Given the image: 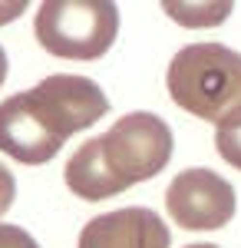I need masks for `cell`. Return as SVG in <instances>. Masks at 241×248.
I'll return each mask as SVG.
<instances>
[{"mask_svg": "<svg viewBox=\"0 0 241 248\" xmlns=\"http://www.w3.org/2000/svg\"><path fill=\"white\" fill-rule=\"evenodd\" d=\"M185 248H218V245H211V242H195V245H185Z\"/></svg>", "mask_w": 241, "mask_h": 248, "instance_id": "obj_13", "label": "cell"}, {"mask_svg": "<svg viewBox=\"0 0 241 248\" xmlns=\"http://www.w3.org/2000/svg\"><path fill=\"white\" fill-rule=\"evenodd\" d=\"M172 232L159 218V212L146 205L116 209L90 218L79 232L76 248H168Z\"/></svg>", "mask_w": 241, "mask_h": 248, "instance_id": "obj_6", "label": "cell"}, {"mask_svg": "<svg viewBox=\"0 0 241 248\" xmlns=\"http://www.w3.org/2000/svg\"><path fill=\"white\" fill-rule=\"evenodd\" d=\"M23 7H27V3H3V7H0V23H10L14 17H20Z\"/></svg>", "mask_w": 241, "mask_h": 248, "instance_id": "obj_11", "label": "cell"}, {"mask_svg": "<svg viewBox=\"0 0 241 248\" xmlns=\"http://www.w3.org/2000/svg\"><path fill=\"white\" fill-rule=\"evenodd\" d=\"M3 79H7V53H3V46H0V86H3Z\"/></svg>", "mask_w": 241, "mask_h": 248, "instance_id": "obj_12", "label": "cell"}, {"mask_svg": "<svg viewBox=\"0 0 241 248\" xmlns=\"http://www.w3.org/2000/svg\"><path fill=\"white\" fill-rule=\"evenodd\" d=\"M14 195H17V179H14V172L0 162V215H7V212H10Z\"/></svg>", "mask_w": 241, "mask_h": 248, "instance_id": "obj_10", "label": "cell"}, {"mask_svg": "<svg viewBox=\"0 0 241 248\" xmlns=\"http://www.w3.org/2000/svg\"><path fill=\"white\" fill-rule=\"evenodd\" d=\"M215 149L228 166L241 169V116L238 119H228L215 129Z\"/></svg>", "mask_w": 241, "mask_h": 248, "instance_id": "obj_8", "label": "cell"}, {"mask_svg": "<svg viewBox=\"0 0 241 248\" xmlns=\"http://www.w3.org/2000/svg\"><path fill=\"white\" fill-rule=\"evenodd\" d=\"M0 248H40L37 238L20 225H0Z\"/></svg>", "mask_w": 241, "mask_h": 248, "instance_id": "obj_9", "label": "cell"}, {"mask_svg": "<svg viewBox=\"0 0 241 248\" xmlns=\"http://www.w3.org/2000/svg\"><path fill=\"white\" fill-rule=\"evenodd\" d=\"M168 96L179 109L222 126L241 116V53L225 43H188L166 73Z\"/></svg>", "mask_w": 241, "mask_h": 248, "instance_id": "obj_3", "label": "cell"}, {"mask_svg": "<svg viewBox=\"0 0 241 248\" xmlns=\"http://www.w3.org/2000/svg\"><path fill=\"white\" fill-rule=\"evenodd\" d=\"M40 46L63 60H99L119 33V10L106 0H46L33 20Z\"/></svg>", "mask_w": 241, "mask_h": 248, "instance_id": "obj_4", "label": "cell"}, {"mask_svg": "<svg viewBox=\"0 0 241 248\" xmlns=\"http://www.w3.org/2000/svg\"><path fill=\"white\" fill-rule=\"evenodd\" d=\"M172 146L175 136L162 116L146 109L126 113L103 136L86 139L70 155L63 169L66 189L86 202L112 199L129 186L159 175L172 159Z\"/></svg>", "mask_w": 241, "mask_h": 248, "instance_id": "obj_2", "label": "cell"}, {"mask_svg": "<svg viewBox=\"0 0 241 248\" xmlns=\"http://www.w3.org/2000/svg\"><path fill=\"white\" fill-rule=\"evenodd\" d=\"M166 14L185 27H215L231 14V3H166Z\"/></svg>", "mask_w": 241, "mask_h": 248, "instance_id": "obj_7", "label": "cell"}, {"mask_svg": "<svg viewBox=\"0 0 241 248\" xmlns=\"http://www.w3.org/2000/svg\"><path fill=\"white\" fill-rule=\"evenodd\" d=\"M166 209L182 229L215 232L235 218V189L211 169H185L168 182Z\"/></svg>", "mask_w": 241, "mask_h": 248, "instance_id": "obj_5", "label": "cell"}, {"mask_svg": "<svg viewBox=\"0 0 241 248\" xmlns=\"http://www.w3.org/2000/svg\"><path fill=\"white\" fill-rule=\"evenodd\" d=\"M106 113L109 99L99 83L76 73H53L33 90L0 103V153L23 166H43L73 133L90 129Z\"/></svg>", "mask_w": 241, "mask_h": 248, "instance_id": "obj_1", "label": "cell"}]
</instances>
